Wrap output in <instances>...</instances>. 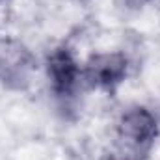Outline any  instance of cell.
<instances>
[{
	"instance_id": "cell-2",
	"label": "cell",
	"mask_w": 160,
	"mask_h": 160,
	"mask_svg": "<svg viewBox=\"0 0 160 160\" xmlns=\"http://www.w3.org/2000/svg\"><path fill=\"white\" fill-rule=\"evenodd\" d=\"M47 75L54 93L60 97H67L75 91L80 78V69L69 48L60 47L50 52L47 60Z\"/></svg>"
},
{
	"instance_id": "cell-1",
	"label": "cell",
	"mask_w": 160,
	"mask_h": 160,
	"mask_svg": "<svg viewBox=\"0 0 160 160\" xmlns=\"http://www.w3.org/2000/svg\"><path fill=\"white\" fill-rule=\"evenodd\" d=\"M118 128H119V138L134 149L149 147L158 134V123L155 116L143 106L128 108L121 116Z\"/></svg>"
},
{
	"instance_id": "cell-4",
	"label": "cell",
	"mask_w": 160,
	"mask_h": 160,
	"mask_svg": "<svg viewBox=\"0 0 160 160\" xmlns=\"http://www.w3.org/2000/svg\"><path fill=\"white\" fill-rule=\"evenodd\" d=\"M0 2H2V0H0Z\"/></svg>"
},
{
	"instance_id": "cell-3",
	"label": "cell",
	"mask_w": 160,
	"mask_h": 160,
	"mask_svg": "<svg viewBox=\"0 0 160 160\" xmlns=\"http://www.w3.org/2000/svg\"><path fill=\"white\" fill-rule=\"evenodd\" d=\"M88 80L102 89H112L127 77V58L119 52H106L91 56L86 63Z\"/></svg>"
}]
</instances>
